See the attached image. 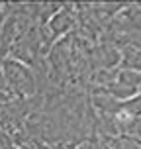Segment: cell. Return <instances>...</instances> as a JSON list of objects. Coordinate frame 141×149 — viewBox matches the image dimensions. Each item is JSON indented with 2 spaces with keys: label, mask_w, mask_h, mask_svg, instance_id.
<instances>
[{
  "label": "cell",
  "mask_w": 141,
  "mask_h": 149,
  "mask_svg": "<svg viewBox=\"0 0 141 149\" xmlns=\"http://www.w3.org/2000/svg\"><path fill=\"white\" fill-rule=\"evenodd\" d=\"M2 77L4 81L8 82V86L12 88L14 94L18 96H26L30 98L35 94L37 90V79H35V73L31 71L30 67H26L24 63L16 59H6L2 61Z\"/></svg>",
  "instance_id": "1"
},
{
  "label": "cell",
  "mask_w": 141,
  "mask_h": 149,
  "mask_svg": "<svg viewBox=\"0 0 141 149\" xmlns=\"http://www.w3.org/2000/svg\"><path fill=\"white\" fill-rule=\"evenodd\" d=\"M74 20H76V12L73 6L59 8V12H55L53 18H49L47 30H49V37H61L63 33H67L71 28H74Z\"/></svg>",
  "instance_id": "2"
}]
</instances>
